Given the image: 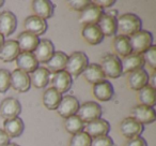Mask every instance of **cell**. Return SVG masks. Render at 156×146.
Returning <instances> with one entry per match:
<instances>
[{"instance_id": "obj_29", "label": "cell", "mask_w": 156, "mask_h": 146, "mask_svg": "<svg viewBox=\"0 0 156 146\" xmlns=\"http://www.w3.org/2000/svg\"><path fill=\"white\" fill-rule=\"evenodd\" d=\"M67 55L64 52H61V51H57L54 53L51 57H50L49 60L46 62L47 68L46 69L50 72V73H56V72L62 71L65 69V66H66L67 61Z\"/></svg>"}, {"instance_id": "obj_7", "label": "cell", "mask_w": 156, "mask_h": 146, "mask_svg": "<svg viewBox=\"0 0 156 146\" xmlns=\"http://www.w3.org/2000/svg\"><path fill=\"white\" fill-rule=\"evenodd\" d=\"M79 107H80L79 100L75 96L67 95V96L62 97L56 111L59 116L65 119V118L71 117L73 115H77Z\"/></svg>"}, {"instance_id": "obj_3", "label": "cell", "mask_w": 156, "mask_h": 146, "mask_svg": "<svg viewBox=\"0 0 156 146\" xmlns=\"http://www.w3.org/2000/svg\"><path fill=\"white\" fill-rule=\"evenodd\" d=\"M101 68L106 77L109 79H119L122 77L121 59L115 54H106L101 59Z\"/></svg>"}, {"instance_id": "obj_33", "label": "cell", "mask_w": 156, "mask_h": 146, "mask_svg": "<svg viewBox=\"0 0 156 146\" xmlns=\"http://www.w3.org/2000/svg\"><path fill=\"white\" fill-rule=\"evenodd\" d=\"M64 128L66 132L74 135L76 133L83 132L85 130V124L81 122V119L77 115H73L71 117L65 118L64 120Z\"/></svg>"}, {"instance_id": "obj_39", "label": "cell", "mask_w": 156, "mask_h": 146, "mask_svg": "<svg viewBox=\"0 0 156 146\" xmlns=\"http://www.w3.org/2000/svg\"><path fill=\"white\" fill-rule=\"evenodd\" d=\"M125 146H147V144L142 137H138L135 139L128 140Z\"/></svg>"}, {"instance_id": "obj_4", "label": "cell", "mask_w": 156, "mask_h": 146, "mask_svg": "<svg viewBox=\"0 0 156 146\" xmlns=\"http://www.w3.org/2000/svg\"><path fill=\"white\" fill-rule=\"evenodd\" d=\"M132 53L142 55L153 45V35L147 30H140L129 37Z\"/></svg>"}, {"instance_id": "obj_38", "label": "cell", "mask_w": 156, "mask_h": 146, "mask_svg": "<svg viewBox=\"0 0 156 146\" xmlns=\"http://www.w3.org/2000/svg\"><path fill=\"white\" fill-rule=\"evenodd\" d=\"M90 3H91L90 0H71V1H67L69 7L72 10H74L76 12H79V13L83 10H85Z\"/></svg>"}, {"instance_id": "obj_42", "label": "cell", "mask_w": 156, "mask_h": 146, "mask_svg": "<svg viewBox=\"0 0 156 146\" xmlns=\"http://www.w3.org/2000/svg\"><path fill=\"white\" fill-rule=\"evenodd\" d=\"M3 42H5V37H3V36L0 33V48H1V46H2Z\"/></svg>"}, {"instance_id": "obj_27", "label": "cell", "mask_w": 156, "mask_h": 146, "mask_svg": "<svg viewBox=\"0 0 156 146\" xmlns=\"http://www.w3.org/2000/svg\"><path fill=\"white\" fill-rule=\"evenodd\" d=\"M24 129L25 125L20 117H14L3 122V131L9 135L10 139L20 137L24 132Z\"/></svg>"}, {"instance_id": "obj_36", "label": "cell", "mask_w": 156, "mask_h": 146, "mask_svg": "<svg viewBox=\"0 0 156 146\" xmlns=\"http://www.w3.org/2000/svg\"><path fill=\"white\" fill-rule=\"evenodd\" d=\"M142 57H143V60H144V63L150 66V68L152 70L156 69V46L154 44L147 52L143 53Z\"/></svg>"}, {"instance_id": "obj_11", "label": "cell", "mask_w": 156, "mask_h": 146, "mask_svg": "<svg viewBox=\"0 0 156 146\" xmlns=\"http://www.w3.org/2000/svg\"><path fill=\"white\" fill-rule=\"evenodd\" d=\"M103 13H104V10L98 7V6L94 5L91 1V3L79 13L78 21L83 26L85 25H96L98 21H100L101 16L103 15Z\"/></svg>"}, {"instance_id": "obj_40", "label": "cell", "mask_w": 156, "mask_h": 146, "mask_svg": "<svg viewBox=\"0 0 156 146\" xmlns=\"http://www.w3.org/2000/svg\"><path fill=\"white\" fill-rule=\"evenodd\" d=\"M92 2L104 10L105 8L112 7V6L115 3V0H94V1H92Z\"/></svg>"}, {"instance_id": "obj_24", "label": "cell", "mask_w": 156, "mask_h": 146, "mask_svg": "<svg viewBox=\"0 0 156 146\" xmlns=\"http://www.w3.org/2000/svg\"><path fill=\"white\" fill-rule=\"evenodd\" d=\"M81 74H83V79L92 85H95L100 82L105 81V79H106L102 68L98 63H89Z\"/></svg>"}, {"instance_id": "obj_21", "label": "cell", "mask_w": 156, "mask_h": 146, "mask_svg": "<svg viewBox=\"0 0 156 146\" xmlns=\"http://www.w3.org/2000/svg\"><path fill=\"white\" fill-rule=\"evenodd\" d=\"M92 94H93L94 98H96L98 100L102 101V102H107V101L111 100V98L115 95V88L110 82L105 80V81L93 85Z\"/></svg>"}, {"instance_id": "obj_2", "label": "cell", "mask_w": 156, "mask_h": 146, "mask_svg": "<svg viewBox=\"0 0 156 146\" xmlns=\"http://www.w3.org/2000/svg\"><path fill=\"white\" fill-rule=\"evenodd\" d=\"M89 65V58L83 52H74L67 57L65 71L72 77H78Z\"/></svg>"}, {"instance_id": "obj_16", "label": "cell", "mask_w": 156, "mask_h": 146, "mask_svg": "<svg viewBox=\"0 0 156 146\" xmlns=\"http://www.w3.org/2000/svg\"><path fill=\"white\" fill-rule=\"evenodd\" d=\"M15 61H16V66H17V69L26 72L28 74L32 73L34 70H37L39 68V62H37L33 53L20 52L18 54V56L16 57Z\"/></svg>"}, {"instance_id": "obj_6", "label": "cell", "mask_w": 156, "mask_h": 146, "mask_svg": "<svg viewBox=\"0 0 156 146\" xmlns=\"http://www.w3.org/2000/svg\"><path fill=\"white\" fill-rule=\"evenodd\" d=\"M120 133L123 135L125 139L132 140L135 137H141L143 130H144V126L141 125L139 122L134 119L133 117H126L120 122L119 126Z\"/></svg>"}, {"instance_id": "obj_26", "label": "cell", "mask_w": 156, "mask_h": 146, "mask_svg": "<svg viewBox=\"0 0 156 146\" xmlns=\"http://www.w3.org/2000/svg\"><path fill=\"white\" fill-rule=\"evenodd\" d=\"M50 75H51V73L45 67H39L32 73L29 74L31 85L37 89L44 88L49 84Z\"/></svg>"}, {"instance_id": "obj_14", "label": "cell", "mask_w": 156, "mask_h": 146, "mask_svg": "<svg viewBox=\"0 0 156 146\" xmlns=\"http://www.w3.org/2000/svg\"><path fill=\"white\" fill-rule=\"evenodd\" d=\"M55 52H56L55 45L49 39H40V42L33 54L39 63H46Z\"/></svg>"}, {"instance_id": "obj_44", "label": "cell", "mask_w": 156, "mask_h": 146, "mask_svg": "<svg viewBox=\"0 0 156 146\" xmlns=\"http://www.w3.org/2000/svg\"><path fill=\"white\" fill-rule=\"evenodd\" d=\"M3 5H5V0H0V8L2 7Z\"/></svg>"}, {"instance_id": "obj_30", "label": "cell", "mask_w": 156, "mask_h": 146, "mask_svg": "<svg viewBox=\"0 0 156 146\" xmlns=\"http://www.w3.org/2000/svg\"><path fill=\"white\" fill-rule=\"evenodd\" d=\"M113 48H115V52L118 57H126L129 54H132V46H130L129 38L125 37V36L118 35L115 37L112 42Z\"/></svg>"}, {"instance_id": "obj_34", "label": "cell", "mask_w": 156, "mask_h": 146, "mask_svg": "<svg viewBox=\"0 0 156 146\" xmlns=\"http://www.w3.org/2000/svg\"><path fill=\"white\" fill-rule=\"evenodd\" d=\"M91 137L87 132L76 133L72 135L71 141H69V146H91Z\"/></svg>"}, {"instance_id": "obj_18", "label": "cell", "mask_w": 156, "mask_h": 146, "mask_svg": "<svg viewBox=\"0 0 156 146\" xmlns=\"http://www.w3.org/2000/svg\"><path fill=\"white\" fill-rule=\"evenodd\" d=\"M149 81H150L149 73L143 68L129 73L127 77L128 87L133 90H136V92L140 90L144 86L149 85Z\"/></svg>"}, {"instance_id": "obj_5", "label": "cell", "mask_w": 156, "mask_h": 146, "mask_svg": "<svg viewBox=\"0 0 156 146\" xmlns=\"http://www.w3.org/2000/svg\"><path fill=\"white\" fill-rule=\"evenodd\" d=\"M103 113L102 107L95 101H88L79 107L77 116L81 119L83 124H88L95 119L101 118Z\"/></svg>"}, {"instance_id": "obj_43", "label": "cell", "mask_w": 156, "mask_h": 146, "mask_svg": "<svg viewBox=\"0 0 156 146\" xmlns=\"http://www.w3.org/2000/svg\"><path fill=\"white\" fill-rule=\"evenodd\" d=\"M5 146H20L18 144H16V143H9L8 145H5Z\"/></svg>"}, {"instance_id": "obj_31", "label": "cell", "mask_w": 156, "mask_h": 146, "mask_svg": "<svg viewBox=\"0 0 156 146\" xmlns=\"http://www.w3.org/2000/svg\"><path fill=\"white\" fill-rule=\"evenodd\" d=\"M61 99H62V95L55 88L50 87L44 92L42 100H43V104L46 109L49 111H56Z\"/></svg>"}, {"instance_id": "obj_35", "label": "cell", "mask_w": 156, "mask_h": 146, "mask_svg": "<svg viewBox=\"0 0 156 146\" xmlns=\"http://www.w3.org/2000/svg\"><path fill=\"white\" fill-rule=\"evenodd\" d=\"M11 87V72L7 69H0V94H5Z\"/></svg>"}, {"instance_id": "obj_19", "label": "cell", "mask_w": 156, "mask_h": 146, "mask_svg": "<svg viewBox=\"0 0 156 146\" xmlns=\"http://www.w3.org/2000/svg\"><path fill=\"white\" fill-rule=\"evenodd\" d=\"M31 8L34 15L41 17L42 20H48L52 17L55 13V5L49 0H33Z\"/></svg>"}, {"instance_id": "obj_41", "label": "cell", "mask_w": 156, "mask_h": 146, "mask_svg": "<svg viewBox=\"0 0 156 146\" xmlns=\"http://www.w3.org/2000/svg\"><path fill=\"white\" fill-rule=\"evenodd\" d=\"M10 137L2 129H0V146H5L10 143Z\"/></svg>"}, {"instance_id": "obj_8", "label": "cell", "mask_w": 156, "mask_h": 146, "mask_svg": "<svg viewBox=\"0 0 156 146\" xmlns=\"http://www.w3.org/2000/svg\"><path fill=\"white\" fill-rule=\"evenodd\" d=\"M20 113H22V104L20 100L14 97H8L0 103V117H2L5 120L18 117Z\"/></svg>"}, {"instance_id": "obj_37", "label": "cell", "mask_w": 156, "mask_h": 146, "mask_svg": "<svg viewBox=\"0 0 156 146\" xmlns=\"http://www.w3.org/2000/svg\"><path fill=\"white\" fill-rule=\"evenodd\" d=\"M91 146H115V142L109 135H102L92 139Z\"/></svg>"}, {"instance_id": "obj_15", "label": "cell", "mask_w": 156, "mask_h": 146, "mask_svg": "<svg viewBox=\"0 0 156 146\" xmlns=\"http://www.w3.org/2000/svg\"><path fill=\"white\" fill-rule=\"evenodd\" d=\"M85 132H87L91 139L102 135H108L110 131V124L106 119L101 117L91 122H88L85 126Z\"/></svg>"}, {"instance_id": "obj_23", "label": "cell", "mask_w": 156, "mask_h": 146, "mask_svg": "<svg viewBox=\"0 0 156 146\" xmlns=\"http://www.w3.org/2000/svg\"><path fill=\"white\" fill-rule=\"evenodd\" d=\"M20 53V46L16 40H8L5 41L0 48V60L3 62H11L15 60L16 57Z\"/></svg>"}, {"instance_id": "obj_12", "label": "cell", "mask_w": 156, "mask_h": 146, "mask_svg": "<svg viewBox=\"0 0 156 146\" xmlns=\"http://www.w3.org/2000/svg\"><path fill=\"white\" fill-rule=\"evenodd\" d=\"M11 87L17 92H27L31 87L30 77L26 72L15 69L11 73Z\"/></svg>"}, {"instance_id": "obj_13", "label": "cell", "mask_w": 156, "mask_h": 146, "mask_svg": "<svg viewBox=\"0 0 156 146\" xmlns=\"http://www.w3.org/2000/svg\"><path fill=\"white\" fill-rule=\"evenodd\" d=\"M17 27V17L11 11H2L0 13V33L3 37H9Z\"/></svg>"}, {"instance_id": "obj_20", "label": "cell", "mask_w": 156, "mask_h": 146, "mask_svg": "<svg viewBox=\"0 0 156 146\" xmlns=\"http://www.w3.org/2000/svg\"><path fill=\"white\" fill-rule=\"evenodd\" d=\"M121 65H122V74H129V73L136 71V70L142 69L145 63L144 60H143L142 55L132 53L128 56L123 57L121 59Z\"/></svg>"}, {"instance_id": "obj_28", "label": "cell", "mask_w": 156, "mask_h": 146, "mask_svg": "<svg viewBox=\"0 0 156 146\" xmlns=\"http://www.w3.org/2000/svg\"><path fill=\"white\" fill-rule=\"evenodd\" d=\"M96 25L101 29L104 37H112L117 33V18L107 14L106 12L103 13Z\"/></svg>"}, {"instance_id": "obj_32", "label": "cell", "mask_w": 156, "mask_h": 146, "mask_svg": "<svg viewBox=\"0 0 156 146\" xmlns=\"http://www.w3.org/2000/svg\"><path fill=\"white\" fill-rule=\"evenodd\" d=\"M155 92V88H153L150 85L144 86L140 90H138V100L140 104L154 107V105L156 104Z\"/></svg>"}, {"instance_id": "obj_1", "label": "cell", "mask_w": 156, "mask_h": 146, "mask_svg": "<svg viewBox=\"0 0 156 146\" xmlns=\"http://www.w3.org/2000/svg\"><path fill=\"white\" fill-rule=\"evenodd\" d=\"M142 21L134 13H124L117 17V32L129 38L134 33L141 30Z\"/></svg>"}, {"instance_id": "obj_22", "label": "cell", "mask_w": 156, "mask_h": 146, "mask_svg": "<svg viewBox=\"0 0 156 146\" xmlns=\"http://www.w3.org/2000/svg\"><path fill=\"white\" fill-rule=\"evenodd\" d=\"M17 44L20 46V52L26 53H33L37 48V44L40 42L39 37H37L33 33H30L28 31H23L17 37Z\"/></svg>"}, {"instance_id": "obj_9", "label": "cell", "mask_w": 156, "mask_h": 146, "mask_svg": "<svg viewBox=\"0 0 156 146\" xmlns=\"http://www.w3.org/2000/svg\"><path fill=\"white\" fill-rule=\"evenodd\" d=\"M49 83H51L52 88L58 90L61 95L69 92L73 85V77L65 70L56 72L50 75Z\"/></svg>"}, {"instance_id": "obj_10", "label": "cell", "mask_w": 156, "mask_h": 146, "mask_svg": "<svg viewBox=\"0 0 156 146\" xmlns=\"http://www.w3.org/2000/svg\"><path fill=\"white\" fill-rule=\"evenodd\" d=\"M132 117L141 125H150L156 120V112L154 107L138 104L133 107Z\"/></svg>"}, {"instance_id": "obj_17", "label": "cell", "mask_w": 156, "mask_h": 146, "mask_svg": "<svg viewBox=\"0 0 156 146\" xmlns=\"http://www.w3.org/2000/svg\"><path fill=\"white\" fill-rule=\"evenodd\" d=\"M24 27L26 31L30 33H33L37 37L44 35L47 31L48 25L45 20H42L41 17L37 15H30L24 21Z\"/></svg>"}, {"instance_id": "obj_25", "label": "cell", "mask_w": 156, "mask_h": 146, "mask_svg": "<svg viewBox=\"0 0 156 146\" xmlns=\"http://www.w3.org/2000/svg\"><path fill=\"white\" fill-rule=\"evenodd\" d=\"M81 36L90 45H98L104 40V35L98 25H85L81 30Z\"/></svg>"}]
</instances>
